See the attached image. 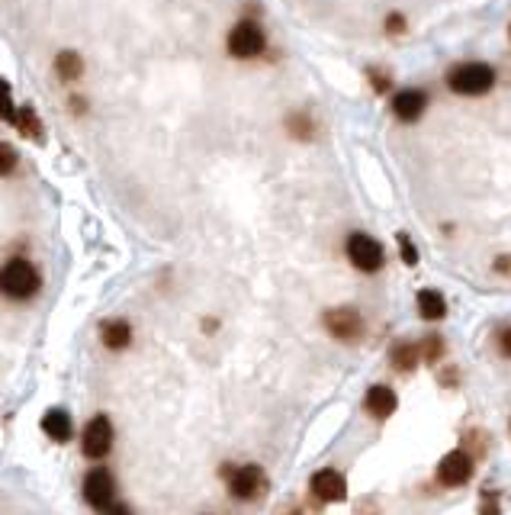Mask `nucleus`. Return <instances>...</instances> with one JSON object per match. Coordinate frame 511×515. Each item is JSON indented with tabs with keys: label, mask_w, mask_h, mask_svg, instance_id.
Listing matches in <instances>:
<instances>
[{
	"label": "nucleus",
	"mask_w": 511,
	"mask_h": 515,
	"mask_svg": "<svg viewBox=\"0 0 511 515\" xmlns=\"http://www.w3.org/2000/svg\"><path fill=\"white\" fill-rule=\"evenodd\" d=\"M39 284H43L39 270L26 258H13L0 268V294L7 300H29V296L39 294Z\"/></svg>",
	"instance_id": "1"
},
{
	"label": "nucleus",
	"mask_w": 511,
	"mask_h": 515,
	"mask_svg": "<svg viewBox=\"0 0 511 515\" xmlns=\"http://www.w3.org/2000/svg\"><path fill=\"white\" fill-rule=\"evenodd\" d=\"M447 87L460 97H483L495 87V68L486 61H467L447 75Z\"/></svg>",
	"instance_id": "2"
},
{
	"label": "nucleus",
	"mask_w": 511,
	"mask_h": 515,
	"mask_svg": "<svg viewBox=\"0 0 511 515\" xmlns=\"http://www.w3.org/2000/svg\"><path fill=\"white\" fill-rule=\"evenodd\" d=\"M344 252H347L354 268L363 270V274H377V270H383V264H386L383 245H379L373 236H367V232H351Z\"/></svg>",
	"instance_id": "3"
},
{
	"label": "nucleus",
	"mask_w": 511,
	"mask_h": 515,
	"mask_svg": "<svg viewBox=\"0 0 511 515\" xmlns=\"http://www.w3.org/2000/svg\"><path fill=\"white\" fill-rule=\"evenodd\" d=\"M264 49H267V36L258 23L242 20L238 26H232V33H228V55L232 59H258Z\"/></svg>",
	"instance_id": "4"
},
{
	"label": "nucleus",
	"mask_w": 511,
	"mask_h": 515,
	"mask_svg": "<svg viewBox=\"0 0 511 515\" xmlns=\"http://www.w3.org/2000/svg\"><path fill=\"white\" fill-rule=\"evenodd\" d=\"M81 448H84V455L91 457V461H100V457L109 455V448H113V425H109L107 415H97V419L87 422Z\"/></svg>",
	"instance_id": "5"
},
{
	"label": "nucleus",
	"mask_w": 511,
	"mask_h": 515,
	"mask_svg": "<svg viewBox=\"0 0 511 515\" xmlns=\"http://www.w3.org/2000/svg\"><path fill=\"white\" fill-rule=\"evenodd\" d=\"M325 329L335 338H341V342H354V338H361L363 319L354 306H338V310L325 313Z\"/></svg>",
	"instance_id": "6"
},
{
	"label": "nucleus",
	"mask_w": 511,
	"mask_h": 515,
	"mask_svg": "<svg viewBox=\"0 0 511 515\" xmlns=\"http://www.w3.org/2000/svg\"><path fill=\"white\" fill-rule=\"evenodd\" d=\"M113 493H116V483H113V473L97 467L84 477V499L93 509H109L113 503Z\"/></svg>",
	"instance_id": "7"
},
{
	"label": "nucleus",
	"mask_w": 511,
	"mask_h": 515,
	"mask_svg": "<svg viewBox=\"0 0 511 515\" xmlns=\"http://www.w3.org/2000/svg\"><path fill=\"white\" fill-rule=\"evenodd\" d=\"M473 477V457L467 451H451V455L437 464V480L444 487H463Z\"/></svg>",
	"instance_id": "8"
},
{
	"label": "nucleus",
	"mask_w": 511,
	"mask_h": 515,
	"mask_svg": "<svg viewBox=\"0 0 511 515\" xmlns=\"http://www.w3.org/2000/svg\"><path fill=\"white\" fill-rule=\"evenodd\" d=\"M264 487V471L258 464H244L235 473H228V493L235 499H254Z\"/></svg>",
	"instance_id": "9"
},
{
	"label": "nucleus",
	"mask_w": 511,
	"mask_h": 515,
	"mask_svg": "<svg viewBox=\"0 0 511 515\" xmlns=\"http://www.w3.org/2000/svg\"><path fill=\"white\" fill-rule=\"evenodd\" d=\"M427 107V93L419 91V87H405L393 97V113L395 119H403V123H415V119L425 113Z\"/></svg>",
	"instance_id": "10"
},
{
	"label": "nucleus",
	"mask_w": 511,
	"mask_h": 515,
	"mask_svg": "<svg viewBox=\"0 0 511 515\" xmlns=\"http://www.w3.org/2000/svg\"><path fill=\"white\" fill-rule=\"evenodd\" d=\"M312 493L322 499V503H341L347 496V480H344L338 471H319L312 477Z\"/></svg>",
	"instance_id": "11"
},
{
	"label": "nucleus",
	"mask_w": 511,
	"mask_h": 515,
	"mask_svg": "<svg viewBox=\"0 0 511 515\" xmlns=\"http://www.w3.org/2000/svg\"><path fill=\"white\" fill-rule=\"evenodd\" d=\"M395 393L386 383H373V387L367 390V399H363V406H367V413L373 415V419H389V415L395 413Z\"/></svg>",
	"instance_id": "12"
},
{
	"label": "nucleus",
	"mask_w": 511,
	"mask_h": 515,
	"mask_svg": "<svg viewBox=\"0 0 511 515\" xmlns=\"http://www.w3.org/2000/svg\"><path fill=\"white\" fill-rule=\"evenodd\" d=\"M100 338L109 351H123V348H129V342H132V326H129L126 319H113L103 326Z\"/></svg>",
	"instance_id": "13"
},
{
	"label": "nucleus",
	"mask_w": 511,
	"mask_h": 515,
	"mask_svg": "<svg viewBox=\"0 0 511 515\" xmlns=\"http://www.w3.org/2000/svg\"><path fill=\"white\" fill-rule=\"evenodd\" d=\"M43 429L49 431V439L68 441L71 431H75V425H71V415H68L65 409H49V413L43 415Z\"/></svg>",
	"instance_id": "14"
},
{
	"label": "nucleus",
	"mask_w": 511,
	"mask_h": 515,
	"mask_svg": "<svg viewBox=\"0 0 511 515\" xmlns=\"http://www.w3.org/2000/svg\"><path fill=\"white\" fill-rule=\"evenodd\" d=\"M419 313H421V319H427V322L444 319L447 303H444V296H441V290H421L419 294Z\"/></svg>",
	"instance_id": "15"
},
{
	"label": "nucleus",
	"mask_w": 511,
	"mask_h": 515,
	"mask_svg": "<svg viewBox=\"0 0 511 515\" xmlns=\"http://www.w3.org/2000/svg\"><path fill=\"white\" fill-rule=\"evenodd\" d=\"M419 348L411 345V342H403V345H395L393 348V364H395V371H403V374H409V371H415V364H419Z\"/></svg>",
	"instance_id": "16"
},
{
	"label": "nucleus",
	"mask_w": 511,
	"mask_h": 515,
	"mask_svg": "<svg viewBox=\"0 0 511 515\" xmlns=\"http://www.w3.org/2000/svg\"><path fill=\"white\" fill-rule=\"evenodd\" d=\"M81 68H84V61L77 59L75 52H61L59 59H55V71H59L65 81H71V77L81 75Z\"/></svg>",
	"instance_id": "17"
},
{
	"label": "nucleus",
	"mask_w": 511,
	"mask_h": 515,
	"mask_svg": "<svg viewBox=\"0 0 511 515\" xmlns=\"http://www.w3.org/2000/svg\"><path fill=\"white\" fill-rule=\"evenodd\" d=\"M17 129L29 139H43V126H39V119H36L33 110H20L17 113Z\"/></svg>",
	"instance_id": "18"
},
{
	"label": "nucleus",
	"mask_w": 511,
	"mask_h": 515,
	"mask_svg": "<svg viewBox=\"0 0 511 515\" xmlns=\"http://www.w3.org/2000/svg\"><path fill=\"white\" fill-rule=\"evenodd\" d=\"M286 129L296 135V139H312V119L306 117V113H293V117L286 119Z\"/></svg>",
	"instance_id": "19"
},
{
	"label": "nucleus",
	"mask_w": 511,
	"mask_h": 515,
	"mask_svg": "<svg viewBox=\"0 0 511 515\" xmlns=\"http://www.w3.org/2000/svg\"><path fill=\"white\" fill-rule=\"evenodd\" d=\"M0 119L7 123H17V110H13V97H10V84L0 81Z\"/></svg>",
	"instance_id": "20"
},
{
	"label": "nucleus",
	"mask_w": 511,
	"mask_h": 515,
	"mask_svg": "<svg viewBox=\"0 0 511 515\" xmlns=\"http://www.w3.org/2000/svg\"><path fill=\"white\" fill-rule=\"evenodd\" d=\"M13 168H17V152H13L7 142H0V178L10 174Z\"/></svg>",
	"instance_id": "21"
},
{
	"label": "nucleus",
	"mask_w": 511,
	"mask_h": 515,
	"mask_svg": "<svg viewBox=\"0 0 511 515\" xmlns=\"http://www.w3.org/2000/svg\"><path fill=\"white\" fill-rule=\"evenodd\" d=\"M395 238H399V248H403V262L405 264H419V248L411 245V238L405 236V232H399Z\"/></svg>",
	"instance_id": "22"
},
{
	"label": "nucleus",
	"mask_w": 511,
	"mask_h": 515,
	"mask_svg": "<svg viewBox=\"0 0 511 515\" xmlns=\"http://www.w3.org/2000/svg\"><path fill=\"white\" fill-rule=\"evenodd\" d=\"M441 351H444V345H441V338H437V335H427V342H425V355H427V361H437V358H441Z\"/></svg>",
	"instance_id": "23"
},
{
	"label": "nucleus",
	"mask_w": 511,
	"mask_h": 515,
	"mask_svg": "<svg viewBox=\"0 0 511 515\" xmlns=\"http://www.w3.org/2000/svg\"><path fill=\"white\" fill-rule=\"evenodd\" d=\"M405 29V17L393 13V17H386V33H403Z\"/></svg>",
	"instance_id": "24"
},
{
	"label": "nucleus",
	"mask_w": 511,
	"mask_h": 515,
	"mask_svg": "<svg viewBox=\"0 0 511 515\" xmlns=\"http://www.w3.org/2000/svg\"><path fill=\"white\" fill-rule=\"evenodd\" d=\"M499 348H502V355H505V358H511V326L502 332V335H499Z\"/></svg>",
	"instance_id": "25"
},
{
	"label": "nucleus",
	"mask_w": 511,
	"mask_h": 515,
	"mask_svg": "<svg viewBox=\"0 0 511 515\" xmlns=\"http://www.w3.org/2000/svg\"><path fill=\"white\" fill-rule=\"evenodd\" d=\"M495 270H502V274H508V270H511V258H508V254H505V258H499V262H495Z\"/></svg>",
	"instance_id": "26"
},
{
	"label": "nucleus",
	"mask_w": 511,
	"mask_h": 515,
	"mask_svg": "<svg viewBox=\"0 0 511 515\" xmlns=\"http://www.w3.org/2000/svg\"><path fill=\"white\" fill-rule=\"evenodd\" d=\"M107 515H132V512H129L126 506H109V509H107Z\"/></svg>",
	"instance_id": "27"
}]
</instances>
